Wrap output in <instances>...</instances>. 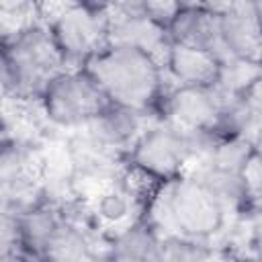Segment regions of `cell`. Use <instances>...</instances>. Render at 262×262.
Segmentation results:
<instances>
[{"label":"cell","instance_id":"obj_1","mask_svg":"<svg viewBox=\"0 0 262 262\" xmlns=\"http://www.w3.org/2000/svg\"><path fill=\"white\" fill-rule=\"evenodd\" d=\"M84 70L108 102L149 117L160 115V104L166 96V70L147 53L131 47H106L94 55Z\"/></svg>","mask_w":262,"mask_h":262},{"label":"cell","instance_id":"obj_2","mask_svg":"<svg viewBox=\"0 0 262 262\" xmlns=\"http://www.w3.org/2000/svg\"><path fill=\"white\" fill-rule=\"evenodd\" d=\"M143 217L162 237L209 242L225 223V211L213 192L196 178L180 176L164 182L145 207Z\"/></svg>","mask_w":262,"mask_h":262},{"label":"cell","instance_id":"obj_3","mask_svg":"<svg viewBox=\"0 0 262 262\" xmlns=\"http://www.w3.org/2000/svg\"><path fill=\"white\" fill-rule=\"evenodd\" d=\"M70 70L47 25L39 23L23 35L4 41V94L41 100L49 84Z\"/></svg>","mask_w":262,"mask_h":262},{"label":"cell","instance_id":"obj_4","mask_svg":"<svg viewBox=\"0 0 262 262\" xmlns=\"http://www.w3.org/2000/svg\"><path fill=\"white\" fill-rule=\"evenodd\" d=\"M70 70L84 68L94 55L108 47L106 4H74L47 23Z\"/></svg>","mask_w":262,"mask_h":262},{"label":"cell","instance_id":"obj_5","mask_svg":"<svg viewBox=\"0 0 262 262\" xmlns=\"http://www.w3.org/2000/svg\"><path fill=\"white\" fill-rule=\"evenodd\" d=\"M41 102L45 117L61 127H84L111 104L84 68L68 70L55 78Z\"/></svg>","mask_w":262,"mask_h":262},{"label":"cell","instance_id":"obj_6","mask_svg":"<svg viewBox=\"0 0 262 262\" xmlns=\"http://www.w3.org/2000/svg\"><path fill=\"white\" fill-rule=\"evenodd\" d=\"M192 158L190 133L178 131L162 121L149 127L139 141L133 145L127 162L156 178L158 182H168L184 176Z\"/></svg>","mask_w":262,"mask_h":262},{"label":"cell","instance_id":"obj_7","mask_svg":"<svg viewBox=\"0 0 262 262\" xmlns=\"http://www.w3.org/2000/svg\"><path fill=\"white\" fill-rule=\"evenodd\" d=\"M108 14V47H131L147 53L162 70L168 66L172 39L164 27L154 23L143 2L106 4Z\"/></svg>","mask_w":262,"mask_h":262},{"label":"cell","instance_id":"obj_8","mask_svg":"<svg viewBox=\"0 0 262 262\" xmlns=\"http://www.w3.org/2000/svg\"><path fill=\"white\" fill-rule=\"evenodd\" d=\"M221 115V102L211 88L178 86L160 104V121L184 133H213Z\"/></svg>","mask_w":262,"mask_h":262},{"label":"cell","instance_id":"obj_9","mask_svg":"<svg viewBox=\"0 0 262 262\" xmlns=\"http://www.w3.org/2000/svg\"><path fill=\"white\" fill-rule=\"evenodd\" d=\"M219 14L221 35L231 57L262 63V18L256 2L207 4Z\"/></svg>","mask_w":262,"mask_h":262},{"label":"cell","instance_id":"obj_10","mask_svg":"<svg viewBox=\"0 0 262 262\" xmlns=\"http://www.w3.org/2000/svg\"><path fill=\"white\" fill-rule=\"evenodd\" d=\"M172 43L188 45L203 49L217 57L221 63L231 59L229 49L225 47L219 14L213 12L207 4H182L178 16L168 29Z\"/></svg>","mask_w":262,"mask_h":262},{"label":"cell","instance_id":"obj_11","mask_svg":"<svg viewBox=\"0 0 262 262\" xmlns=\"http://www.w3.org/2000/svg\"><path fill=\"white\" fill-rule=\"evenodd\" d=\"M219 68L221 61L211 53L196 47L172 43L166 72L176 80V86L211 88L217 82Z\"/></svg>","mask_w":262,"mask_h":262},{"label":"cell","instance_id":"obj_12","mask_svg":"<svg viewBox=\"0 0 262 262\" xmlns=\"http://www.w3.org/2000/svg\"><path fill=\"white\" fill-rule=\"evenodd\" d=\"M258 78H262V63L239 59V57H231L225 63H221L217 82L213 86L219 92H223L225 96L242 98L246 94V90Z\"/></svg>","mask_w":262,"mask_h":262},{"label":"cell","instance_id":"obj_13","mask_svg":"<svg viewBox=\"0 0 262 262\" xmlns=\"http://www.w3.org/2000/svg\"><path fill=\"white\" fill-rule=\"evenodd\" d=\"M252 154H254L252 143L242 139V137L219 139L205 166H211V168H217L223 172H231V174H242V170L248 164V160L252 158Z\"/></svg>","mask_w":262,"mask_h":262},{"label":"cell","instance_id":"obj_14","mask_svg":"<svg viewBox=\"0 0 262 262\" xmlns=\"http://www.w3.org/2000/svg\"><path fill=\"white\" fill-rule=\"evenodd\" d=\"M207 250L205 242L188 237H166L160 244V262H201Z\"/></svg>","mask_w":262,"mask_h":262},{"label":"cell","instance_id":"obj_15","mask_svg":"<svg viewBox=\"0 0 262 262\" xmlns=\"http://www.w3.org/2000/svg\"><path fill=\"white\" fill-rule=\"evenodd\" d=\"M143 8L154 23H158L168 31L182 8V2H143Z\"/></svg>","mask_w":262,"mask_h":262},{"label":"cell","instance_id":"obj_16","mask_svg":"<svg viewBox=\"0 0 262 262\" xmlns=\"http://www.w3.org/2000/svg\"><path fill=\"white\" fill-rule=\"evenodd\" d=\"M242 100H244V104H246L256 117L262 119V78H258V80L246 90V94L242 96Z\"/></svg>","mask_w":262,"mask_h":262},{"label":"cell","instance_id":"obj_17","mask_svg":"<svg viewBox=\"0 0 262 262\" xmlns=\"http://www.w3.org/2000/svg\"><path fill=\"white\" fill-rule=\"evenodd\" d=\"M201 262H246V260H242L231 250H225V248H209L207 246Z\"/></svg>","mask_w":262,"mask_h":262},{"label":"cell","instance_id":"obj_18","mask_svg":"<svg viewBox=\"0 0 262 262\" xmlns=\"http://www.w3.org/2000/svg\"><path fill=\"white\" fill-rule=\"evenodd\" d=\"M252 262H262V233L254 244V254H252Z\"/></svg>","mask_w":262,"mask_h":262},{"label":"cell","instance_id":"obj_19","mask_svg":"<svg viewBox=\"0 0 262 262\" xmlns=\"http://www.w3.org/2000/svg\"><path fill=\"white\" fill-rule=\"evenodd\" d=\"M252 147H254V156L262 162V131H260V133H258V137L254 139V145H252Z\"/></svg>","mask_w":262,"mask_h":262},{"label":"cell","instance_id":"obj_20","mask_svg":"<svg viewBox=\"0 0 262 262\" xmlns=\"http://www.w3.org/2000/svg\"><path fill=\"white\" fill-rule=\"evenodd\" d=\"M111 262H141V260H127V258H111Z\"/></svg>","mask_w":262,"mask_h":262},{"label":"cell","instance_id":"obj_21","mask_svg":"<svg viewBox=\"0 0 262 262\" xmlns=\"http://www.w3.org/2000/svg\"><path fill=\"white\" fill-rule=\"evenodd\" d=\"M260 209H262V205H260Z\"/></svg>","mask_w":262,"mask_h":262}]
</instances>
